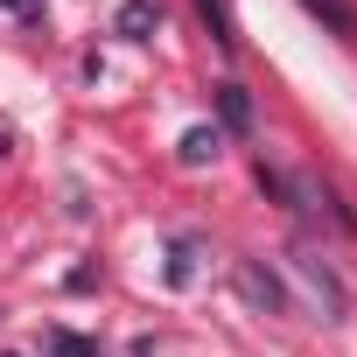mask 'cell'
I'll list each match as a JSON object with an SVG mask.
<instances>
[{
    "label": "cell",
    "instance_id": "6da1fadb",
    "mask_svg": "<svg viewBox=\"0 0 357 357\" xmlns=\"http://www.w3.org/2000/svg\"><path fill=\"white\" fill-rule=\"evenodd\" d=\"M238 287H245V301H259V308H287V294H280V280L273 273H259V259H238Z\"/></svg>",
    "mask_w": 357,
    "mask_h": 357
},
{
    "label": "cell",
    "instance_id": "7a4b0ae2",
    "mask_svg": "<svg viewBox=\"0 0 357 357\" xmlns=\"http://www.w3.org/2000/svg\"><path fill=\"white\" fill-rule=\"evenodd\" d=\"M218 119H225V133H252V91L245 84H218Z\"/></svg>",
    "mask_w": 357,
    "mask_h": 357
},
{
    "label": "cell",
    "instance_id": "3957f363",
    "mask_svg": "<svg viewBox=\"0 0 357 357\" xmlns=\"http://www.w3.org/2000/svg\"><path fill=\"white\" fill-rule=\"evenodd\" d=\"M197 15L211 22V43L225 56H238V22H231V0H197Z\"/></svg>",
    "mask_w": 357,
    "mask_h": 357
},
{
    "label": "cell",
    "instance_id": "277c9868",
    "mask_svg": "<svg viewBox=\"0 0 357 357\" xmlns=\"http://www.w3.org/2000/svg\"><path fill=\"white\" fill-rule=\"evenodd\" d=\"M218 147H225V133H218V126H190L175 154H183V168H204V161H218Z\"/></svg>",
    "mask_w": 357,
    "mask_h": 357
},
{
    "label": "cell",
    "instance_id": "5b68a950",
    "mask_svg": "<svg viewBox=\"0 0 357 357\" xmlns=\"http://www.w3.org/2000/svg\"><path fill=\"white\" fill-rule=\"evenodd\" d=\"M301 8H308L315 22H329L343 43H357V8H350V0H301Z\"/></svg>",
    "mask_w": 357,
    "mask_h": 357
},
{
    "label": "cell",
    "instance_id": "8992f818",
    "mask_svg": "<svg viewBox=\"0 0 357 357\" xmlns=\"http://www.w3.org/2000/svg\"><path fill=\"white\" fill-rule=\"evenodd\" d=\"M147 29H161V8H154V0H126V8H119V36L147 43Z\"/></svg>",
    "mask_w": 357,
    "mask_h": 357
},
{
    "label": "cell",
    "instance_id": "52a82bcc",
    "mask_svg": "<svg viewBox=\"0 0 357 357\" xmlns=\"http://www.w3.org/2000/svg\"><path fill=\"white\" fill-rule=\"evenodd\" d=\"M50 350H56V357H98V343H84V336H63V329L50 336Z\"/></svg>",
    "mask_w": 357,
    "mask_h": 357
}]
</instances>
